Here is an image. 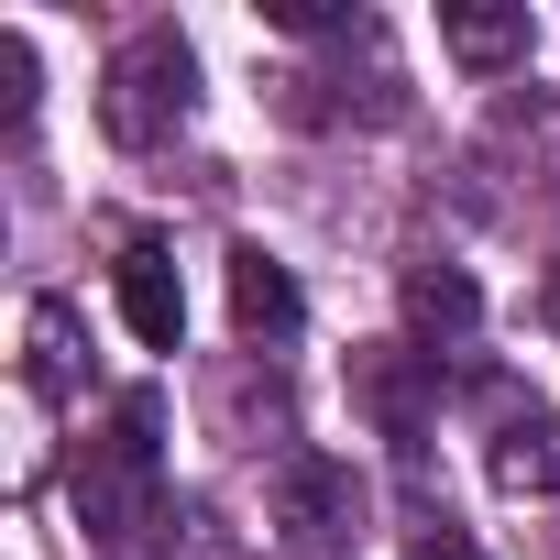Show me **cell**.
Wrapping results in <instances>:
<instances>
[{"mask_svg":"<svg viewBox=\"0 0 560 560\" xmlns=\"http://www.w3.org/2000/svg\"><path fill=\"white\" fill-rule=\"evenodd\" d=\"M0 121H12V132L34 121V45L23 34H0Z\"/></svg>","mask_w":560,"mask_h":560,"instance_id":"obj_11","label":"cell"},{"mask_svg":"<svg viewBox=\"0 0 560 560\" xmlns=\"http://www.w3.org/2000/svg\"><path fill=\"white\" fill-rule=\"evenodd\" d=\"M352 407L374 418V440L418 451V440L440 429V352H418V341H363V352H352Z\"/></svg>","mask_w":560,"mask_h":560,"instance_id":"obj_4","label":"cell"},{"mask_svg":"<svg viewBox=\"0 0 560 560\" xmlns=\"http://www.w3.org/2000/svg\"><path fill=\"white\" fill-rule=\"evenodd\" d=\"M527 45H538V23L527 12H440V56L451 67H472V78H505V67H527Z\"/></svg>","mask_w":560,"mask_h":560,"instance_id":"obj_9","label":"cell"},{"mask_svg":"<svg viewBox=\"0 0 560 560\" xmlns=\"http://www.w3.org/2000/svg\"><path fill=\"white\" fill-rule=\"evenodd\" d=\"M494 483H505V494H560V418H549V407H505V429H494Z\"/></svg>","mask_w":560,"mask_h":560,"instance_id":"obj_10","label":"cell"},{"mask_svg":"<svg viewBox=\"0 0 560 560\" xmlns=\"http://www.w3.org/2000/svg\"><path fill=\"white\" fill-rule=\"evenodd\" d=\"M298 319H308V298H298V275L275 264L264 242H242V253H231V330H242V341H287Z\"/></svg>","mask_w":560,"mask_h":560,"instance_id":"obj_7","label":"cell"},{"mask_svg":"<svg viewBox=\"0 0 560 560\" xmlns=\"http://www.w3.org/2000/svg\"><path fill=\"white\" fill-rule=\"evenodd\" d=\"M264 527H275L287 560H352V538H363V472L341 451H287L275 483H264Z\"/></svg>","mask_w":560,"mask_h":560,"instance_id":"obj_3","label":"cell"},{"mask_svg":"<svg viewBox=\"0 0 560 560\" xmlns=\"http://www.w3.org/2000/svg\"><path fill=\"white\" fill-rule=\"evenodd\" d=\"M407 560H483V549H472V538L440 516V527H418V549H407Z\"/></svg>","mask_w":560,"mask_h":560,"instance_id":"obj_13","label":"cell"},{"mask_svg":"<svg viewBox=\"0 0 560 560\" xmlns=\"http://www.w3.org/2000/svg\"><path fill=\"white\" fill-rule=\"evenodd\" d=\"M78 374H89V330H78V308H67V298H34V308H23V385L56 407V396H78Z\"/></svg>","mask_w":560,"mask_h":560,"instance_id":"obj_8","label":"cell"},{"mask_svg":"<svg viewBox=\"0 0 560 560\" xmlns=\"http://www.w3.org/2000/svg\"><path fill=\"white\" fill-rule=\"evenodd\" d=\"M110 287H121V319H132L143 352H176V341H187V287H176V253H165V242H121Z\"/></svg>","mask_w":560,"mask_h":560,"instance_id":"obj_5","label":"cell"},{"mask_svg":"<svg viewBox=\"0 0 560 560\" xmlns=\"http://www.w3.org/2000/svg\"><path fill=\"white\" fill-rule=\"evenodd\" d=\"M187 110H198V45H187L176 23L121 34V56H110V78H100V132H110L121 154H154V143L187 132Z\"/></svg>","mask_w":560,"mask_h":560,"instance_id":"obj_2","label":"cell"},{"mask_svg":"<svg viewBox=\"0 0 560 560\" xmlns=\"http://www.w3.org/2000/svg\"><path fill=\"white\" fill-rule=\"evenodd\" d=\"M407 330H418V352H462L472 330H483V287L462 264H407Z\"/></svg>","mask_w":560,"mask_h":560,"instance_id":"obj_6","label":"cell"},{"mask_svg":"<svg viewBox=\"0 0 560 560\" xmlns=\"http://www.w3.org/2000/svg\"><path fill=\"white\" fill-rule=\"evenodd\" d=\"M264 23H275V34H352L341 0H264Z\"/></svg>","mask_w":560,"mask_h":560,"instance_id":"obj_12","label":"cell"},{"mask_svg":"<svg viewBox=\"0 0 560 560\" xmlns=\"http://www.w3.org/2000/svg\"><path fill=\"white\" fill-rule=\"evenodd\" d=\"M538 319H549V330H560V264H549V275H538Z\"/></svg>","mask_w":560,"mask_h":560,"instance_id":"obj_14","label":"cell"},{"mask_svg":"<svg viewBox=\"0 0 560 560\" xmlns=\"http://www.w3.org/2000/svg\"><path fill=\"white\" fill-rule=\"evenodd\" d=\"M67 494H78V527H89L110 560L165 527V396H154V385H132V396L110 407V429L78 440Z\"/></svg>","mask_w":560,"mask_h":560,"instance_id":"obj_1","label":"cell"}]
</instances>
